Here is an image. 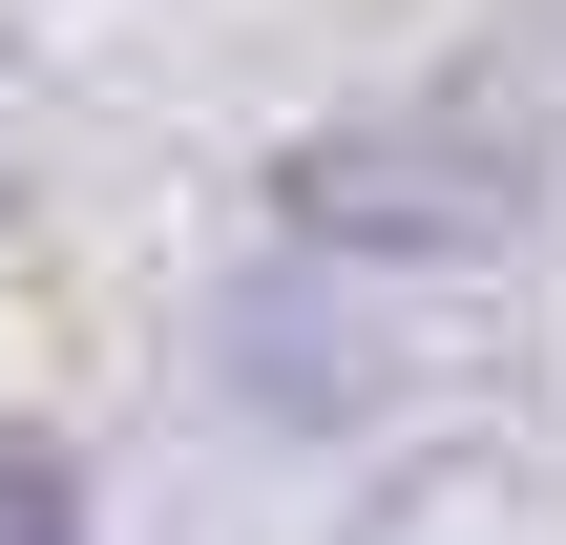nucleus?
Instances as JSON below:
<instances>
[{"label":"nucleus","mask_w":566,"mask_h":545,"mask_svg":"<svg viewBox=\"0 0 566 545\" xmlns=\"http://www.w3.org/2000/svg\"><path fill=\"white\" fill-rule=\"evenodd\" d=\"M0 545H84V483L63 462H0Z\"/></svg>","instance_id":"nucleus-1"}]
</instances>
